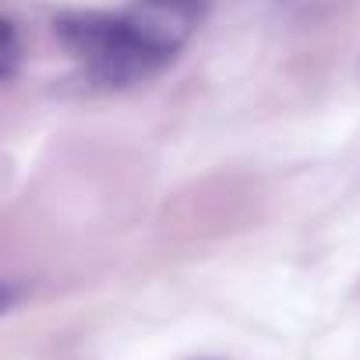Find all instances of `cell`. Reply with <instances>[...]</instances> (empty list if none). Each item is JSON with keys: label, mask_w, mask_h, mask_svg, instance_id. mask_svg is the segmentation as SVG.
<instances>
[{"label": "cell", "mask_w": 360, "mask_h": 360, "mask_svg": "<svg viewBox=\"0 0 360 360\" xmlns=\"http://www.w3.org/2000/svg\"><path fill=\"white\" fill-rule=\"evenodd\" d=\"M60 46L103 85H131L173 60L184 32L134 15H64L53 22Z\"/></svg>", "instance_id": "obj_1"}, {"label": "cell", "mask_w": 360, "mask_h": 360, "mask_svg": "<svg viewBox=\"0 0 360 360\" xmlns=\"http://www.w3.org/2000/svg\"><path fill=\"white\" fill-rule=\"evenodd\" d=\"M18 64V39H15V25L4 22L0 25V78H11Z\"/></svg>", "instance_id": "obj_2"}]
</instances>
